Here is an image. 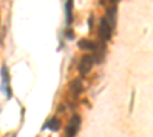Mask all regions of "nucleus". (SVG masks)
Segmentation results:
<instances>
[{
    "mask_svg": "<svg viewBox=\"0 0 153 137\" xmlns=\"http://www.w3.org/2000/svg\"><path fill=\"white\" fill-rule=\"evenodd\" d=\"M112 34H113V28L109 24V21L104 18H101L100 20V26H98V38L101 41H109L112 38Z\"/></svg>",
    "mask_w": 153,
    "mask_h": 137,
    "instance_id": "f257e3e1",
    "label": "nucleus"
},
{
    "mask_svg": "<svg viewBox=\"0 0 153 137\" xmlns=\"http://www.w3.org/2000/svg\"><path fill=\"white\" fill-rule=\"evenodd\" d=\"M94 63H95V59H94L92 55H84V56H81L80 64H78V70H80V73H81V75H87L89 72L92 70Z\"/></svg>",
    "mask_w": 153,
    "mask_h": 137,
    "instance_id": "f03ea898",
    "label": "nucleus"
},
{
    "mask_svg": "<svg viewBox=\"0 0 153 137\" xmlns=\"http://www.w3.org/2000/svg\"><path fill=\"white\" fill-rule=\"evenodd\" d=\"M80 123H81V119L78 114H74L68 123V128H66V134L68 136H76V133L80 131Z\"/></svg>",
    "mask_w": 153,
    "mask_h": 137,
    "instance_id": "7ed1b4c3",
    "label": "nucleus"
},
{
    "mask_svg": "<svg viewBox=\"0 0 153 137\" xmlns=\"http://www.w3.org/2000/svg\"><path fill=\"white\" fill-rule=\"evenodd\" d=\"M92 53H94L92 56L95 59V63H101V61L104 59V56H106V44H104V41L100 40V43H97V46L92 51Z\"/></svg>",
    "mask_w": 153,
    "mask_h": 137,
    "instance_id": "20e7f679",
    "label": "nucleus"
},
{
    "mask_svg": "<svg viewBox=\"0 0 153 137\" xmlns=\"http://www.w3.org/2000/svg\"><path fill=\"white\" fill-rule=\"evenodd\" d=\"M2 92L8 96V97H11V89H9V72H8V69L3 66L2 67Z\"/></svg>",
    "mask_w": 153,
    "mask_h": 137,
    "instance_id": "39448f33",
    "label": "nucleus"
},
{
    "mask_svg": "<svg viewBox=\"0 0 153 137\" xmlns=\"http://www.w3.org/2000/svg\"><path fill=\"white\" fill-rule=\"evenodd\" d=\"M117 14H118V9H117V5H113L107 9V14H106V20L109 21V24L112 28L117 26Z\"/></svg>",
    "mask_w": 153,
    "mask_h": 137,
    "instance_id": "423d86ee",
    "label": "nucleus"
},
{
    "mask_svg": "<svg viewBox=\"0 0 153 137\" xmlns=\"http://www.w3.org/2000/svg\"><path fill=\"white\" fill-rule=\"evenodd\" d=\"M45 128H48V130H51V131H58V130L61 128V122H60V119L52 117V119L48 120V123L45 125Z\"/></svg>",
    "mask_w": 153,
    "mask_h": 137,
    "instance_id": "0eeeda50",
    "label": "nucleus"
},
{
    "mask_svg": "<svg viewBox=\"0 0 153 137\" xmlns=\"http://www.w3.org/2000/svg\"><path fill=\"white\" fill-rule=\"evenodd\" d=\"M72 9H74V2L72 0H68L66 2V24H68V28L72 24Z\"/></svg>",
    "mask_w": 153,
    "mask_h": 137,
    "instance_id": "6e6552de",
    "label": "nucleus"
},
{
    "mask_svg": "<svg viewBox=\"0 0 153 137\" xmlns=\"http://www.w3.org/2000/svg\"><path fill=\"white\" fill-rule=\"evenodd\" d=\"M81 87H83V84H81L80 79H74V81L71 82V90H72L74 96H78V95H80V92L83 90Z\"/></svg>",
    "mask_w": 153,
    "mask_h": 137,
    "instance_id": "1a4fd4ad",
    "label": "nucleus"
},
{
    "mask_svg": "<svg viewBox=\"0 0 153 137\" xmlns=\"http://www.w3.org/2000/svg\"><path fill=\"white\" fill-rule=\"evenodd\" d=\"M95 46H97V43H94V41H91V40H81V41L78 43V47H81V49H89V51H94Z\"/></svg>",
    "mask_w": 153,
    "mask_h": 137,
    "instance_id": "9d476101",
    "label": "nucleus"
},
{
    "mask_svg": "<svg viewBox=\"0 0 153 137\" xmlns=\"http://www.w3.org/2000/svg\"><path fill=\"white\" fill-rule=\"evenodd\" d=\"M120 0H103V3H112V5H117Z\"/></svg>",
    "mask_w": 153,
    "mask_h": 137,
    "instance_id": "9b49d317",
    "label": "nucleus"
},
{
    "mask_svg": "<svg viewBox=\"0 0 153 137\" xmlns=\"http://www.w3.org/2000/svg\"><path fill=\"white\" fill-rule=\"evenodd\" d=\"M92 23H94V17H89V29H92Z\"/></svg>",
    "mask_w": 153,
    "mask_h": 137,
    "instance_id": "f8f14e48",
    "label": "nucleus"
},
{
    "mask_svg": "<svg viewBox=\"0 0 153 137\" xmlns=\"http://www.w3.org/2000/svg\"><path fill=\"white\" fill-rule=\"evenodd\" d=\"M66 37H69V40H72V37H74L72 31H66Z\"/></svg>",
    "mask_w": 153,
    "mask_h": 137,
    "instance_id": "ddd939ff",
    "label": "nucleus"
}]
</instances>
